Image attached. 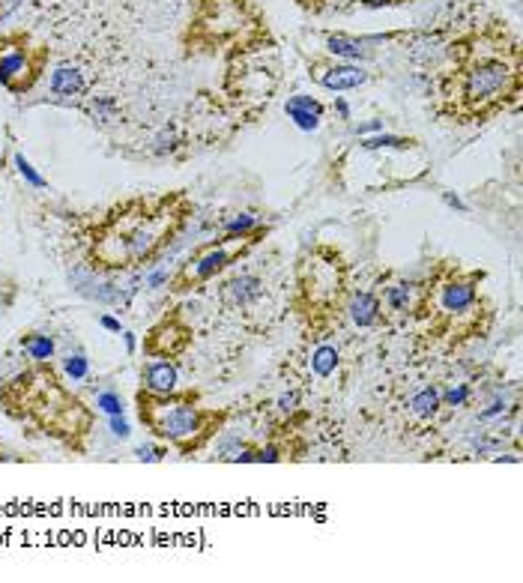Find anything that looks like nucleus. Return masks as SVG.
Returning <instances> with one entry per match:
<instances>
[{"label":"nucleus","instance_id":"obj_7","mask_svg":"<svg viewBox=\"0 0 523 583\" xmlns=\"http://www.w3.org/2000/svg\"><path fill=\"white\" fill-rule=\"evenodd\" d=\"M27 69H30V63H27V54L21 48L6 45L3 51H0V84H6V87L15 90V78H24Z\"/></svg>","mask_w":523,"mask_h":583},{"label":"nucleus","instance_id":"obj_22","mask_svg":"<svg viewBox=\"0 0 523 583\" xmlns=\"http://www.w3.org/2000/svg\"><path fill=\"white\" fill-rule=\"evenodd\" d=\"M63 368H66V374L72 380H84V377H87V359H84V356H69L66 362H63Z\"/></svg>","mask_w":523,"mask_h":583},{"label":"nucleus","instance_id":"obj_27","mask_svg":"<svg viewBox=\"0 0 523 583\" xmlns=\"http://www.w3.org/2000/svg\"><path fill=\"white\" fill-rule=\"evenodd\" d=\"M138 458H141V461H159L162 452L153 449V446H141V449H138Z\"/></svg>","mask_w":523,"mask_h":583},{"label":"nucleus","instance_id":"obj_28","mask_svg":"<svg viewBox=\"0 0 523 583\" xmlns=\"http://www.w3.org/2000/svg\"><path fill=\"white\" fill-rule=\"evenodd\" d=\"M371 132H383V123L380 120H371V123L359 126V135H371Z\"/></svg>","mask_w":523,"mask_h":583},{"label":"nucleus","instance_id":"obj_17","mask_svg":"<svg viewBox=\"0 0 523 583\" xmlns=\"http://www.w3.org/2000/svg\"><path fill=\"white\" fill-rule=\"evenodd\" d=\"M24 347H27L30 359H36V362H48L51 353H54V341H51L48 335H33V338H27Z\"/></svg>","mask_w":523,"mask_h":583},{"label":"nucleus","instance_id":"obj_12","mask_svg":"<svg viewBox=\"0 0 523 583\" xmlns=\"http://www.w3.org/2000/svg\"><path fill=\"white\" fill-rule=\"evenodd\" d=\"M326 48L332 51L335 57H347V60H359L365 57V39H353L344 34H335L326 39Z\"/></svg>","mask_w":523,"mask_h":583},{"label":"nucleus","instance_id":"obj_9","mask_svg":"<svg viewBox=\"0 0 523 583\" xmlns=\"http://www.w3.org/2000/svg\"><path fill=\"white\" fill-rule=\"evenodd\" d=\"M234 260L230 254L225 251V249H213V251H206L204 258H197L192 267H188V275H192L195 281H204V279H213L215 272H222L227 263Z\"/></svg>","mask_w":523,"mask_h":583},{"label":"nucleus","instance_id":"obj_34","mask_svg":"<svg viewBox=\"0 0 523 583\" xmlns=\"http://www.w3.org/2000/svg\"><path fill=\"white\" fill-rule=\"evenodd\" d=\"M123 338H126V347L135 350V335H132V332H123Z\"/></svg>","mask_w":523,"mask_h":583},{"label":"nucleus","instance_id":"obj_1","mask_svg":"<svg viewBox=\"0 0 523 583\" xmlns=\"http://www.w3.org/2000/svg\"><path fill=\"white\" fill-rule=\"evenodd\" d=\"M204 413L188 401H174L171 395H150V392L141 398V422H146L153 434L183 449H188L204 434Z\"/></svg>","mask_w":523,"mask_h":583},{"label":"nucleus","instance_id":"obj_10","mask_svg":"<svg viewBox=\"0 0 523 583\" xmlns=\"http://www.w3.org/2000/svg\"><path fill=\"white\" fill-rule=\"evenodd\" d=\"M51 90H54L57 96H78L84 90V75L75 66H60V69H54V75H51Z\"/></svg>","mask_w":523,"mask_h":583},{"label":"nucleus","instance_id":"obj_8","mask_svg":"<svg viewBox=\"0 0 523 583\" xmlns=\"http://www.w3.org/2000/svg\"><path fill=\"white\" fill-rule=\"evenodd\" d=\"M350 320L359 326V330H368L380 320V300L374 293H356L350 300Z\"/></svg>","mask_w":523,"mask_h":583},{"label":"nucleus","instance_id":"obj_23","mask_svg":"<svg viewBox=\"0 0 523 583\" xmlns=\"http://www.w3.org/2000/svg\"><path fill=\"white\" fill-rule=\"evenodd\" d=\"M296 407H299V392L296 389H290V392H285V395L278 398V413H285V416L296 413Z\"/></svg>","mask_w":523,"mask_h":583},{"label":"nucleus","instance_id":"obj_5","mask_svg":"<svg viewBox=\"0 0 523 583\" xmlns=\"http://www.w3.org/2000/svg\"><path fill=\"white\" fill-rule=\"evenodd\" d=\"M260 293H264V281L257 275H236L225 284V302L234 305V309H245V305L260 300Z\"/></svg>","mask_w":523,"mask_h":583},{"label":"nucleus","instance_id":"obj_16","mask_svg":"<svg viewBox=\"0 0 523 583\" xmlns=\"http://www.w3.org/2000/svg\"><path fill=\"white\" fill-rule=\"evenodd\" d=\"M362 147L365 150H383V147H395V150H407V147H413L410 138H397V135H368V138H362Z\"/></svg>","mask_w":523,"mask_h":583},{"label":"nucleus","instance_id":"obj_32","mask_svg":"<svg viewBox=\"0 0 523 583\" xmlns=\"http://www.w3.org/2000/svg\"><path fill=\"white\" fill-rule=\"evenodd\" d=\"M102 326H105L108 332H120V323L114 320V317H102Z\"/></svg>","mask_w":523,"mask_h":583},{"label":"nucleus","instance_id":"obj_25","mask_svg":"<svg viewBox=\"0 0 523 583\" xmlns=\"http://www.w3.org/2000/svg\"><path fill=\"white\" fill-rule=\"evenodd\" d=\"M111 431H114V437H129V422L123 416H111Z\"/></svg>","mask_w":523,"mask_h":583},{"label":"nucleus","instance_id":"obj_2","mask_svg":"<svg viewBox=\"0 0 523 583\" xmlns=\"http://www.w3.org/2000/svg\"><path fill=\"white\" fill-rule=\"evenodd\" d=\"M517 72L499 57H481L469 63L460 75V99L469 105L473 111H485L490 105H497L515 90Z\"/></svg>","mask_w":523,"mask_h":583},{"label":"nucleus","instance_id":"obj_18","mask_svg":"<svg viewBox=\"0 0 523 583\" xmlns=\"http://www.w3.org/2000/svg\"><path fill=\"white\" fill-rule=\"evenodd\" d=\"M255 225H257V219H255V216H239V219H234V221L227 225V239H225V242H236V237H243V233H248Z\"/></svg>","mask_w":523,"mask_h":583},{"label":"nucleus","instance_id":"obj_19","mask_svg":"<svg viewBox=\"0 0 523 583\" xmlns=\"http://www.w3.org/2000/svg\"><path fill=\"white\" fill-rule=\"evenodd\" d=\"M439 398H443L446 407H464L467 401H469V386L467 383H455L452 389L446 392V395H439Z\"/></svg>","mask_w":523,"mask_h":583},{"label":"nucleus","instance_id":"obj_20","mask_svg":"<svg viewBox=\"0 0 523 583\" xmlns=\"http://www.w3.org/2000/svg\"><path fill=\"white\" fill-rule=\"evenodd\" d=\"M96 407L105 410L108 416H123V401L114 395V392H102V395L96 398Z\"/></svg>","mask_w":523,"mask_h":583},{"label":"nucleus","instance_id":"obj_21","mask_svg":"<svg viewBox=\"0 0 523 583\" xmlns=\"http://www.w3.org/2000/svg\"><path fill=\"white\" fill-rule=\"evenodd\" d=\"M15 168H18V174L24 177L30 186H36V189H42V186H45V179H42V177L33 171V165H30L24 156H15Z\"/></svg>","mask_w":523,"mask_h":583},{"label":"nucleus","instance_id":"obj_24","mask_svg":"<svg viewBox=\"0 0 523 583\" xmlns=\"http://www.w3.org/2000/svg\"><path fill=\"white\" fill-rule=\"evenodd\" d=\"M278 458H281L278 446H266V449H260V452L255 455V461H257V464H275Z\"/></svg>","mask_w":523,"mask_h":583},{"label":"nucleus","instance_id":"obj_14","mask_svg":"<svg viewBox=\"0 0 523 583\" xmlns=\"http://www.w3.org/2000/svg\"><path fill=\"white\" fill-rule=\"evenodd\" d=\"M443 407V398H439V392L434 386H427L422 392H416V395L410 398V410L416 413V416H437V410Z\"/></svg>","mask_w":523,"mask_h":583},{"label":"nucleus","instance_id":"obj_26","mask_svg":"<svg viewBox=\"0 0 523 583\" xmlns=\"http://www.w3.org/2000/svg\"><path fill=\"white\" fill-rule=\"evenodd\" d=\"M506 410V401H494V404H490L485 413H478V419L481 422H487V419H494V416H499V413Z\"/></svg>","mask_w":523,"mask_h":583},{"label":"nucleus","instance_id":"obj_13","mask_svg":"<svg viewBox=\"0 0 523 583\" xmlns=\"http://www.w3.org/2000/svg\"><path fill=\"white\" fill-rule=\"evenodd\" d=\"M311 371L317 377H329L335 374V368H338V350H335L332 344H320L317 350L311 353Z\"/></svg>","mask_w":523,"mask_h":583},{"label":"nucleus","instance_id":"obj_15","mask_svg":"<svg viewBox=\"0 0 523 583\" xmlns=\"http://www.w3.org/2000/svg\"><path fill=\"white\" fill-rule=\"evenodd\" d=\"M287 114L293 117V123H296L302 132H314L320 126V111H311L305 105H296L290 99H287Z\"/></svg>","mask_w":523,"mask_h":583},{"label":"nucleus","instance_id":"obj_33","mask_svg":"<svg viewBox=\"0 0 523 583\" xmlns=\"http://www.w3.org/2000/svg\"><path fill=\"white\" fill-rule=\"evenodd\" d=\"M338 114L344 117V120H350V108H347V102H341V99H338Z\"/></svg>","mask_w":523,"mask_h":583},{"label":"nucleus","instance_id":"obj_29","mask_svg":"<svg viewBox=\"0 0 523 583\" xmlns=\"http://www.w3.org/2000/svg\"><path fill=\"white\" fill-rule=\"evenodd\" d=\"M165 281H167V272H162V270H159V272H153V275H150L146 288H159V284H165Z\"/></svg>","mask_w":523,"mask_h":583},{"label":"nucleus","instance_id":"obj_3","mask_svg":"<svg viewBox=\"0 0 523 583\" xmlns=\"http://www.w3.org/2000/svg\"><path fill=\"white\" fill-rule=\"evenodd\" d=\"M317 84H323L326 90L344 93V90H356L368 81V72L362 66H353V63H326V66H317L314 72Z\"/></svg>","mask_w":523,"mask_h":583},{"label":"nucleus","instance_id":"obj_11","mask_svg":"<svg viewBox=\"0 0 523 583\" xmlns=\"http://www.w3.org/2000/svg\"><path fill=\"white\" fill-rule=\"evenodd\" d=\"M413 293H416V284L397 281V284H392V288H386L383 302H386V309H389V311L404 314V311L413 309Z\"/></svg>","mask_w":523,"mask_h":583},{"label":"nucleus","instance_id":"obj_35","mask_svg":"<svg viewBox=\"0 0 523 583\" xmlns=\"http://www.w3.org/2000/svg\"><path fill=\"white\" fill-rule=\"evenodd\" d=\"M299 3H305V6H311V3H320V0H299Z\"/></svg>","mask_w":523,"mask_h":583},{"label":"nucleus","instance_id":"obj_4","mask_svg":"<svg viewBox=\"0 0 523 583\" xmlns=\"http://www.w3.org/2000/svg\"><path fill=\"white\" fill-rule=\"evenodd\" d=\"M476 305V284L473 281H446L443 288H439V311L443 314H467L469 309Z\"/></svg>","mask_w":523,"mask_h":583},{"label":"nucleus","instance_id":"obj_6","mask_svg":"<svg viewBox=\"0 0 523 583\" xmlns=\"http://www.w3.org/2000/svg\"><path fill=\"white\" fill-rule=\"evenodd\" d=\"M144 389L150 395H174L176 392V368L171 362H150L144 368Z\"/></svg>","mask_w":523,"mask_h":583},{"label":"nucleus","instance_id":"obj_31","mask_svg":"<svg viewBox=\"0 0 523 583\" xmlns=\"http://www.w3.org/2000/svg\"><path fill=\"white\" fill-rule=\"evenodd\" d=\"M362 6H368V9H377V6H389V3H395V0H359Z\"/></svg>","mask_w":523,"mask_h":583},{"label":"nucleus","instance_id":"obj_30","mask_svg":"<svg viewBox=\"0 0 523 583\" xmlns=\"http://www.w3.org/2000/svg\"><path fill=\"white\" fill-rule=\"evenodd\" d=\"M443 198H446V204H448V207H455V209H467L464 204H460V198H457V195H452V192H446Z\"/></svg>","mask_w":523,"mask_h":583}]
</instances>
